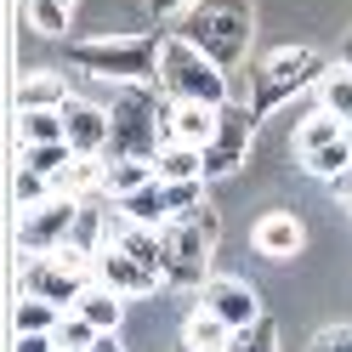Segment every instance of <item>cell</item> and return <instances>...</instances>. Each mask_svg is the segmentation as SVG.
<instances>
[{
	"label": "cell",
	"mask_w": 352,
	"mask_h": 352,
	"mask_svg": "<svg viewBox=\"0 0 352 352\" xmlns=\"http://www.w3.org/2000/svg\"><path fill=\"white\" fill-rule=\"evenodd\" d=\"M165 91L160 85H114L108 97V160H160L165 148Z\"/></svg>",
	"instance_id": "cell-1"
},
{
	"label": "cell",
	"mask_w": 352,
	"mask_h": 352,
	"mask_svg": "<svg viewBox=\"0 0 352 352\" xmlns=\"http://www.w3.org/2000/svg\"><path fill=\"white\" fill-rule=\"evenodd\" d=\"M160 46H165V34H91V40H63V57L91 80L153 85V74H160Z\"/></svg>",
	"instance_id": "cell-2"
},
{
	"label": "cell",
	"mask_w": 352,
	"mask_h": 352,
	"mask_svg": "<svg viewBox=\"0 0 352 352\" xmlns=\"http://www.w3.org/2000/svg\"><path fill=\"white\" fill-rule=\"evenodd\" d=\"M176 40L199 46L216 69H233L250 52V6L245 0H199L193 12L176 17Z\"/></svg>",
	"instance_id": "cell-3"
},
{
	"label": "cell",
	"mask_w": 352,
	"mask_h": 352,
	"mask_svg": "<svg viewBox=\"0 0 352 352\" xmlns=\"http://www.w3.org/2000/svg\"><path fill=\"white\" fill-rule=\"evenodd\" d=\"M153 85L165 91V102H205V108L233 102L228 69H216L199 46H188L176 34H165V46H160V74H153Z\"/></svg>",
	"instance_id": "cell-4"
},
{
	"label": "cell",
	"mask_w": 352,
	"mask_h": 352,
	"mask_svg": "<svg viewBox=\"0 0 352 352\" xmlns=\"http://www.w3.org/2000/svg\"><path fill=\"white\" fill-rule=\"evenodd\" d=\"M160 250H165V284L205 290L210 284V250H216V210H210V199L199 210L165 222L160 228Z\"/></svg>",
	"instance_id": "cell-5"
},
{
	"label": "cell",
	"mask_w": 352,
	"mask_h": 352,
	"mask_svg": "<svg viewBox=\"0 0 352 352\" xmlns=\"http://www.w3.org/2000/svg\"><path fill=\"white\" fill-rule=\"evenodd\" d=\"M318 80H324V57H318L313 46H284V52H273V57L256 69L250 114H256V120L273 114L284 97H296V91H307V85H318Z\"/></svg>",
	"instance_id": "cell-6"
},
{
	"label": "cell",
	"mask_w": 352,
	"mask_h": 352,
	"mask_svg": "<svg viewBox=\"0 0 352 352\" xmlns=\"http://www.w3.org/2000/svg\"><path fill=\"white\" fill-rule=\"evenodd\" d=\"M85 284H91V261L74 256V250L23 256V267H17V296H40V301L63 307V313H74V301L85 296Z\"/></svg>",
	"instance_id": "cell-7"
},
{
	"label": "cell",
	"mask_w": 352,
	"mask_h": 352,
	"mask_svg": "<svg viewBox=\"0 0 352 352\" xmlns=\"http://www.w3.org/2000/svg\"><path fill=\"white\" fill-rule=\"evenodd\" d=\"M80 205L85 199H63V193H52L46 205L17 210V250H23V256H57L63 245H69L74 222H80Z\"/></svg>",
	"instance_id": "cell-8"
},
{
	"label": "cell",
	"mask_w": 352,
	"mask_h": 352,
	"mask_svg": "<svg viewBox=\"0 0 352 352\" xmlns=\"http://www.w3.org/2000/svg\"><path fill=\"white\" fill-rule=\"evenodd\" d=\"M250 142H256V114L245 102H228L222 120H216V142L205 148V182L210 176H233L250 160Z\"/></svg>",
	"instance_id": "cell-9"
},
{
	"label": "cell",
	"mask_w": 352,
	"mask_h": 352,
	"mask_svg": "<svg viewBox=\"0 0 352 352\" xmlns=\"http://www.w3.org/2000/svg\"><path fill=\"white\" fill-rule=\"evenodd\" d=\"M199 307H210V313L222 318V324L233 329V336H239V329H250V324H261V318H267V313H261V296L250 290L245 278H210L205 290H199Z\"/></svg>",
	"instance_id": "cell-10"
},
{
	"label": "cell",
	"mask_w": 352,
	"mask_h": 352,
	"mask_svg": "<svg viewBox=\"0 0 352 352\" xmlns=\"http://www.w3.org/2000/svg\"><path fill=\"white\" fill-rule=\"evenodd\" d=\"M301 245H307V228H301L296 210H267V216H256L250 250H256L261 261H290V256H301Z\"/></svg>",
	"instance_id": "cell-11"
},
{
	"label": "cell",
	"mask_w": 352,
	"mask_h": 352,
	"mask_svg": "<svg viewBox=\"0 0 352 352\" xmlns=\"http://www.w3.org/2000/svg\"><path fill=\"white\" fill-rule=\"evenodd\" d=\"M63 125H69V148H74V160H108V108L74 97L69 108H63Z\"/></svg>",
	"instance_id": "cell-12"
},
{
	"label": "cell",
	"mask_w": 352,
	"mask_h": 352,
	"mask_svg": "<svg viewBox=\"0 0 352 352\" xmlns=\"http://www.w3.org/2000/svg\"><path fill=\"white\" fill-rule=\"evenodd\" d=\"M91 278H97V284H108L114 296H153V290L165 284L160 273H148L142 261H131L125 250H102V256L91 261Z\"/></svg>",
	"instance_id": "cell-13"
},
{
	"label": "cell",
	"mask_w": 352,
	"mask_h": 352,
	"mask_svg": "<svg viewBox=\"0 0 352 352\" xmlns=\"http://www.w3.org/2000/svg\"><path fill=\"white\" fill-rule=\"evenodd\" d=\"M216 120L222 108H205V102H170L165 108V142H182V148H210L216 142Z\"/></svg>",
	"instance_id": "cell-14"
},
{
	"label": "cell",
	"mask_w": 352,
	"mask_h": 352,
	"mask_svg": "<svg viewBox=\"0 0 352 352\" xmlns=\"http://www.w3.org/2000/svg\"><path fill=\"white\" fill-rule=\"evenodd\" d=\"M69 102H74V91L57 69H34L17 80V114H29V108H69Z\"/></svg>",
	"instance_id": "cell-15"
},
{
	"label": "cell",
	"mask_w": 352,
	"mask_h": 352,
	"mask_svg": "<svg viewBox=\"0 0 352 352\" xmlns=\"http://www.w3.org/2000/svg\"><path fill=\"white\" fill-rule=\"evenodd\" d=\"M228 346H233V329L210 307H193L182 318V352H228Z\"/></svg>",
	"instance_id": "cell-16"
},
{
	"label": "cell",
	"mask_w": 352,
	"mask_h": 352,
	"mask_svg": "<svg viewBox=\"0 0 352 352\" xmlns=\"http://www.w3.org/2000/svg\"><path fill=\"white\" fill-rule=\"evenodd\" d=\"M74 313L91 324L97 336H114V329H120V313H125V296H114L108 284H97V278H91V284H85V296L74 301Z\"/></svg>",
	"instance_id": "cell-17"
},
{
	"label": "cell",
	"mask_w": 352,
	"mask_h": 352,
	"mask_svg": "<svg viewBox=\"0 0 352 352\" xmlns=\"http://www.w3.org/2000/svg\"><path fill=\"white\" fill-rule=\"evenodd\" d=\"M148 182H160L153 160H114V165L102 170V199L120 205V199H131V193H142Z\"/></svg>",
	"instance_id": "cell-18"
},
{
	"label": "cell",
	"mask_w": 352,
	"mask_h": 352,
	"mask_svg": "<svg viewBox=\"0 0 352 352\" xmlns=\"http://www.w3.org/2000/svg\"><path fill=\"white\" fill-rule=\"evenodd\" d=\"M313 91H318V114H329L336 125L352 131V69H346V63L324 69V80L313 85Z\"/></svg>",
	"instance_id": "cell-19"
},
{
	"label": "cell",
	"mask_w": 352,
	"mask_h": 352,
	"mask_svg": "<svg viewBox=\"0 0 352 352\" xmlns=\"http://www.w3.org/2000/svg\"><path fill=\"white\" fill-rule=\"evenodd\" d=\"M57 142H69L63 108H29V114H17V148H57Z\"/></svg>",
	"instance_id": "cell-20"
},
{
	"label": "cell",
	"mask_w": 352,
	"mask_h": 352,
	"mask_svg": "<svg viewBox=\"0 0 352 352\" xmlns=\"http://www.w3.org/2000/svg\"><path fill=\"white\" fill-rule=\"evenodd\" d=\"M153 170H160V182H205V153L182 148V142H165L160 160H153Z\"/></svg>",
	"instance_id": "cell-21"
},
{
	"label": "cell",
	"mask_w": 352,
	"mask_h": 352,
	"mask_svg": "<svg viewBox=\"0 0 352 352\" xmlns=\"http://www.w3.org/2000/svg\"><path fill=\"white\" fill-rule=\"evenodd\" d=\"M57 324H63V307L40 301V296H17V313H12L17 336H57Z\"/></svg>",
	"instance_id": "cell-22"
},
{
	"label": "cell",
	"mask_w": 352,
	"mask_h": 352,
	"mask_svg": "<svg viewBox=\"0 0 352 352\" xmlns=\"http://www.w3.org/2000/svg\"><path fill=\"white\" fill-rule=\"evenodd\" d=\"M346 137V125H336L329 114H307L301 125H296V137H290V148H296V160H307V153H318V148H329V142H341Z\"/></svg>",
	"instance_id": "cell-23"
},
{
	"label": "cell",
	"mask_w": 352,
	"mask_h": 352,
	"mask_svg": "<svg viewBox=\"0 0 352 352\" xmlns=\"http://www.w3.org/2000/svg\"><path fill=\"white\" fill-rule=\"evenodd\" d=\"M301 170H307V176H318V182H336L341 170H352V131H346L341 142H329V148H318V153H307Z\"/></svg>",
	"instance_id": "cell-24"
},
{
	"label": "cell",
	"mask_w": 352,
	"mask_h": 352,
	"mask_svg": "<svg viewBox=\"0 0 352 352\" xmlns=\"http://www.w3.org/2000/svg\"><path fill=\"white\" fill-rule=\"evenodd\" d=\"M23 17H29V29L46 34V40L69 34V6H63V0H23Z\"/></svg>",
	"instance_id": "cell-25"
},
{
	"label": "cell",
	"mask_w": 352,
	"mask_h": 352,
	"mask_svg": "<svg viewBox=\"0 0 352 352\" xmlns=\"http://www.w3.org/2000/svg\"><path fill=\"white\" fill-rule=\"evenodd\" d=\"M74 165V148L57 142V148H17V170H34V176H57Z\"/></svg>",
	"instance_id": "cell-26"
},
{
	"label": "cell",
	"mask_w": 352,
	"mask_h": 352,
	"mask_svg": "<svg viewBox=\"0 0 352 352\" xmlns=\"http://www.w3.org/2000/svg\"><path fill=\"white\" fill-rule=\"evenodd\" d=\"M97 341H102V336H97L80 313H63V324H57V352H91Z\"/></svg>",
	"instance_id": "cell-27"
},
{
	"label": "cell",
	"mask_w": 352,
	"mask_h": 352,
	"mask_svg": "<svg viewBox=\"0 0 352 352\" xmlns=\"http://www.w3.org/2000/svg\"><path fill=\"white\" fill-rule=\"evenodd\" d=\"M228 352H278V329H273V318H261V324H250V329H239Z\"/></svg>",
	"instance_id": "cell-28"
},
{
	"label": "cell",
	"mask_w": 352,
	"mask_h": 352,
	"mask_svg": "<svg viewBox=\"0 0 352 352\" xmlns=\"http://www.w3.org/2000/svg\"><path fill=\"white\" fill-rule=\"evenodd\" d=\"M17 210H34V205H46L52 199V176H34V170H17Z\"/></svg>",
	"instance_id": "cell-29"
},
{
	"label": "cell",
	"mask_w": 352,
	"mask_h": 352,
	"mask_svg": "<svg viewBox=\"0 0 352 352\" xmlns=\"http://www.w3.org/2000/svg\"><path fill=\"white\" fill-rule=\"evenodd\" d=\"M307 352H352V324H324L313 341H307Z\"/></svg>",
	"instance_id": "cell-30"
},
{
	"label": "cell",
	"mask_w": 352,
	"mask_h": 352,
	"mask_svg": "<svg viewBox=\"0 0 352 352\" xmlns=\"http://www.w3.org/2000/svg\"><path fill=\"white\" fill-rule=\"evenodd\" d=\"M199 0H148V12L153 17H182V12H193Z\"/></svg>",
	"instance_id": "cell-31"
},
{
	"label": "cell",
	"mask_w": 352,
	"mask_h": 352,
	"mask_svg": "<svg viewBox=\"0 0 352 352\" xmlns=\"http://www.w3.org/2000/svg\"><path fill=\"white\" fill-rule=\"evenodd\" d=\"M12 352H57V336H17Z\"/></svg>",
	"instance_id": "cell-32"
},
{
	"label": "cell",
	"mask_w": 352,
	"mask_h": 352,
	"mask_svg": "<svg viewBox=\"0 0 352 352\" xmlns=\"http://www.w3.org/2000/svg\"><path fill=\"white\" fill-rule=\"evenodd\" d=\"M329 193H336V205H346V216H352V170H341L336 182H329Z\"/></svg>",
	"instance_id": "cell-33"
},
{
	"label": "cell",
	"mask_w": 352,
	"mask_h": 352,
	"mask_svg": "<svg viewBox=\"0 0 352 352\" xmlns=\"http://www.w3.org/2000/svg\"><path fill=\"white\" fill-rule=\"evenodd\" d=\"M91 352H125V346H120V336H102V341H97Z\"/></svg>",
	"instance_id": "cell-34"
},
{
	"label": "cell",
	"mask_w": 352,
	"mask_h": 352,
	"mask_svg": "<svg viewBox=\"0 0 352 352\" xmlns=\"http://www.w3.org/2000/svg\"><path fill=\"white\" fill-rule=\"evenodd\" d=\"M341 63H346V69H352V34L341 40Z\"/></svg>",
	"instance_id": "cell-35"
},
{
	"label": "cell",
	"mask_w": 352,
	"mask_h": 352,
	"mask_svg": "<svg viewBox=\"0 0 352 352\" xmlns=\"http://www.w3.org/2000/svg\"><path fill=\"white\" fill-rule=\"evenodd\" d=\"M63 6H69V12H74V0H63Z\"/></svg>",
	"instance_id": "cell-36"
}]
</instances>
